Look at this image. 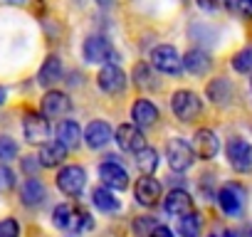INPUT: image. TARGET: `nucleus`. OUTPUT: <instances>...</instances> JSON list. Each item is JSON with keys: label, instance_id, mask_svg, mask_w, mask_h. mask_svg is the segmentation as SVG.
Here are the masks:
<instances>
[{"label": "nucleus", "instance_id": "nucleus-37", "mask_svg": "<svg viewBox=\"0 0 252 237\" xmlns=\"http://www.w3.org/2000/svg\"><path fill=\"white\" fill-rule=\"evenodd\" d=\"M195 3H198V8H203L205 13H213V10L220 8V0H195Z\"/></svg>", "mask_w": 252, "mask_h": 237}, {"label": "nucleus", "instance_id": "nucleus-24", "mask_svg": "<svg viewBox=\"0 0 252 237\" xmlns=\"http://www.w3.org/2000/svg\"><path fill=\"white\" fill-rule=\"evenodd\" d=\"M92 205L96 207V210H101V212H116L119 207H121V203H119V198L114 195V190H109V188H94L92 190Z\"/></svg>", "mask_w": 252, "mask_h": 237}, {"label": "nucleus", "instance_id": "nucleus-7", "mask_svg": "<svg viewBox=\"0 0 252 237\" xmlns=\"http://www.w3.org/2000/svg\"><path fill=\"white\" fill-rule=\"evenodd\" d=\"M50 121H47V116L37 114V111H28L25 118H23V134L30 144H47L50 139Z\"/></svg>", "mask_w": 252, "mask_h": 237}, {"label": "nucleus", "instance_id": "nucleus-8", "mask_svg": "<svg viewBox=\"0 0 252 237\" xmlns=\"http://www.w3.org/2000/svg\"><path fill=\"white\" fill-rule=\"evenodd\" d=\"M218 205L225 215L235 217L242 212V205H245V188L237 185V183H225L220 190H218Z\"/></svg>", "mask_w": 252, "mask_h": 237}, {"label": "nucleus", "instance_id": "nucleus-36", "mask_svg": "<svg viewBox=\"0 0 252 237\" xmlns=\"http://www.w3.org/2000/svg\"><path fill=\"white\" fill-rule=\"evenodd\" d=\"M23 168H25L28 178H37V176H35V171L40 168V161H37V156H28V158L23 161Z\"/></svg>", "mask_w": 252, "mask_h": 237}, {"label": "nucleus", "instance_id": "nucleus-32", "mask_svg": "<svg viewBox=\"0 0 252 237\" xmlns=\"http://www.w3.org/2000/svg\"><path fill=\"white\" fill-rule=\"evenodd\" d=\"M18 156V144L10 136H0V161H13Z\"/></svg>", "mask_w": 252, "mask_h": 237}, {"label": "nucleus", "instance_id": "nucleus-25", "mask_svg": "<svg viewBox=\"0 0 252 237\" xmlns=\"http://www.w3.org/2000/svg\"><path fill=\"white\" fill-rule=\"evenodd\" d=\"M136 168L144 173V176H151V173H156V168H158V151L156 148H149V146H144L141 151H136Z\"/></svg>", "mask_w": 252, "mask_h": 237}, {"label": "nucleus", "instance_id": "nucleus-26", "mask_svg": "<svg viewBox=\"0 0 252 237\" xmlns=\"http://www.w3.org/2000/svg\"><path fill=\"white\" fill-rule=\"evenodd\" d=\"M178 235L181 237H200V215L195 210L178 217Z\"/></svg>", "mask_w": 252, "mask_h": 237}, {"label": "nucleus", "instance_id": "nucleus-38", "mask_svg": "<svg viewBox=\"0 0 252 237\" xmlns=\"http://www.w3.org/2000/svg\"><path fill=\"white\" fill-rule=\"evenodd\" d=\"M149 237H173V230H168L166 225H156V227L149 232Z\"/></svg>", "mask_w": 252, "mask_h": 237}, {"label": "nucleus", "instance_id": "nucleus-2", "mask_svg": "<svg viewBox=\"0 0 252 237\" xmlns=\"http://www.w3.org/2000/svg\"><path fill=\"white\" fill-rule=\"evenodd\" d=\"M166 158H168L171 171L183 173V171H188V168L193 166L195 153H193V146H190L186 139L176 136V139H171V141L166 144Z\"/></svg>", "mask_w": 252, "mask_h": 237}, {"label": "nucleus", "instance_id": "nucleus-39", "mask_svg": "<svg viewBox=\"0 0 252 237\" xmlns=\"http://www.w3.org/2000/svg\"><path fill=\"white\" fill-rule=\"evenodd\" d=\"M210 237H235V235L232 232H213Z\"/></svg>", "mask_w": 252, "mask_h": 237}, {"label": "nucleus", "instance_id": "nucleus-6", "mask_svg": "<svg viewBox=\"0 0 252 237\" xmlns=\"http://www.w3.org/2000/svg\"><path fill=\"white\" fill-rule=\"evenodd\" d=\"M84 185H87V171L82 166H64L57 173V188L69 198H79Z\"/></svg>", "mask_w": 252, "mask_h": 237}, {"label": "nucleus", "instance_id": "nucleus-33", "mask_svg": "<svg viewBox=\"0 0 252 237\" xmlns=\"http://www.w3.org/2000/svg\"><path fill=\"white\" fill-rule=\"evenodd\" d=\"M154 227H156V220L149 217V215H141V217L134 220V232H136L139 237H149V232H151Z\"/></svg>", "mask_w": 252, "mask_h": 237}, {"label": "nucleus", "instance_id": "nucleus-3", "mask_svg": "<svg viewBox=\"0 0 252 237\" xmlns=\"http://www.w3.org/2000/svg\"><path fill=\"white\" fill-rule=\"evenodd\" d=\"M82 55L89 64H109L114 62V47L104 35H89L82 45Z\"/></svg>", "mask_w": 252, "mask_h": 237}, {"label": "nucleus", "instance_id": "nucleus-27", "mask_svg": "<svg viewBox=\"0 0 252 237\" xmlns=\"http://www.w3.org/2000/svg\"><path fill=\"white\" fill-rule=\"evenodd\" d=\"M72 212H74L72 205H67V203L57 205V207L52 210V225L60 227V230H69V227H72Z\"/></svg>", "mask_w": 252, "mask_h": 237}, {"label": "nucleus", "instance_id": "nucleus-9", "mask_svg": "<svg viewBox=\"0 0 252 237\" xmlns=\"http://www.w3.org/2000/svg\"><path fill=\"white\" fill-rule=\"evenodd\" d=\"M114 141H116V146L121 151H129V153H136V151H141L146 146V136H144V131L136 124H121L116 129Z\"/></svg>", "mask_w": 252, "mask_h": 237}, {"label": "nucleus", "instance_id": "nucleus-12", "mask_svg": "<svg viewBox=\"0 0 252 237\" xmlns=\"http://www.w3.org/2000/svg\"><path fill=\"white\" fill-rule=\"evenodd\" d=\"M69 111H72V99L64 91H57V89L45 91V96H42V116H47V118H62Z\"/></svg>", "mask_w": 252, "mask_h": 237}, {"label": "nucleus", "instance_id": "nucleus-22", "mask_svg": "<svg viewBox=\"0 0 252 237\" xmlns=\"http://www.w3.org/2000/svg\"><path fill=\"white\" fill-rule=\"evenodd\" d=\"M60 79H62V59H60L57 55H50V57L42 62L40 72H37V84L50 89V87H55Z\"/></svg>", "mask_w": 252, "mask_h": 237}, {"label": "nucleus", "instance_id": "nucleus-11", "mask_svg": "<svg viewBox=\"0 0 252 237\" xmlns=\"http://www.w3.org/2000/svg\"><path fill=\"white\" fill-rule=\"evenodd\" d=\"M96 84L106 94H121L126 89V74H124L121 67H116L114 62H109V64L101 67V72L96 77Z\"/></svg>", "mask_w": 252, "mask_h": 237}, {"label": "nucleus", "instance_id": "nucleus-35", "mask_svg": "<svg viewBox=\"0 0 252 237\" xmlns=\"http://www.w3.org/2000/svg\"><path fill=\"white\" fill-rule=\"evenodd\" d=\"M15 188V173L8 166H0V193H8Z\"/></svg>", "mask_w": 252, "mask_h": 237}, {"label": "nucleus", "instance_id": "nucleus-10", "mask_svg": "<svg viewBox=\"0 0 252 237\" xmlns=\"http://www.w3.org/2000/svg\"><path fill=\"white\" fill-rule=\"evenodd\" d=\"M193 153L203 161H213L220 151V139L213 129H198L195 136H193Z\"/></svg>", "mask_w": 252, "mask_h": 237}, {"label": "nucleus", "instance_id": "nucleus-41", "mask_svg": "<svg viewBox=\"0 0 252 237\" xmlns=\"http://www.w3.org/2000/svg\"><path fill=\"white\" fill-rule=\"evenodd\" d=\"M3 101H5V91H3V89H0V104H3Z\"/></svg>", "mask_w": 252, "mask_h": 237}, {"label": "nucleus", "instance_id": "nucleus-17", "mask_svg": "<svg viewBox=\"0 0 252 237\" xmlns=\"http://www.w3.org/2000/svg\"><path fill=\"white\" fill-rule=\"evenodd\" d=\"M181 62H183V69H186L188 74H195V77L208 74L210 67H213V59H210V55H208L205 50H188V52L181 57Z\"/></svg>", "mask_w": 252, "mask_h": 237}, {"label": "nucleus", "instance_id": "nucleus-40", "mask_svg": "<svg viewBox=\"0 0 252 237\" xmlns=\"http://www.w3.org/2000/svg\"><path fill=\"white\" fill-rule=\"evenodd\" d=\"M96 3H99V5H101V8H109V5H111V3H114V0H96Z\"/></svg>", "mask_w": 252, "mask_h": 237}, {"label": "nucleus", "instance_id": "nucleus-30", "mask_svg": "<svg viewBox=\"0 0 252 237\" xmlns=\"http://www.w3.org/2000/svg\"><path fill=\"white\" fill-rule=\"evenodd\" d=\"M94 227V220H92V215L84 210V207H74V212H72V227L69 230H74L77 235L79 232H84V230H92Z\"/></svg>", "mask_w": 252, "mask_h": 237}, {"label": "nucleus", "instance_id": "nucleus-15", "mask_svg": "<svg viewBox=\"0 0 252 237\" xmlns=\"http://www.w3.org/2000/svg\"><path fill=\"white\" fill-rule=\"evenodd\" d=\"M131 121L139 129H149L158 121V106L149 99H136L131 104Z\"/></svg>", "mask_w": 252, "mask_h": 237}, {"label": "nucleus", "instance_id": "nucleus-23", "mask_svg": "<svg viewBox=\"0 0 252 237\" xmlns=\"http://www.w3.org/2000/svg\"><path fill=\"white\" fill-rule=\"evenodd\" d=\"M64 158H67V148H64L60 141H47V144H42L40 156H37V161H40L42 168H57V166L64 163Z\"/></svg>", "mask_w": 252, "mask_h": 237}, {"label": "nucleus", "instance_id": "nucleus-16", "mask_svg": "<svg viewBox=\"0 0 252 237\" xmlns=\"http://www.w3.org/2000/svg\"><path fill=\"white\" fill-rule=\"evenodd\" d=\"M84 144L89 148H104L111 139H114V131L106 121H101V118H96V121H92L87 129H84Z\"/></svg>", "mask_w": 252, "mask_h": 237}, {"label": "nucleus", "instance_id": "nucleus-31", "mask_svg": "<svg viewBox=\"0 0 252 237\" xmlns=\"http://www.w3.org/2000/svg\"><path fill=\"white\" fill-rule=\"evenodd\" d=\"M225 5L232 15L242 20H252V0H225Z\"/></svg>", "mask_w": 252, "mask_h": 237}, {"label": "nucleus", "instance_id": "nucleus-43", "mask_svg": "<svg viewBox=\"0 0 252 237\" xmlns=\"http://www.w3.org/2000/svg\"><path fill=\"white\" fill-rule=\"evenodd\" d=\"M247 237H252V230H250V232H247Z\"/></svg>", "mask_w": 252, "mask_h": 237}, {"label": "nucleus", "instance_id": "nucleus-42", "mask_svg": "<svg viewBox=\"0 0 252 237\" xmlns=\"http://www.w3.org/2000/svg\"><path fill=\"white\" fill-rule=\"evenodd\" d=\"M10 3H23V0H10Z\"/></svg>", "mask_w": 252, "mask_h": 237}, {"label": "nucleus", "instance_id": "nucleus-21", "mask_svg": "<svg viewBox=\"0 0 252 237\" xmlns=\"http://www.w3.org/2000/svg\"><path fill=\"white\" fill-rule=\"evenodd\" d=\"M55 136L64 148H77L82 144V129H79L77 121H72V118H62L55 129Z\"/></svg>", "mask_w": 252, "mask_h": 237}, {"label": "nucleus", "instance_id": "nucleus-29", "mask_svg": "<svg viewBox=\"0 0 252 237\" xmlns=\"http://www.w3.org/2000/svg\"><path fill=\"white\" fill-rule=\"evenodd\" d=\"M134 84H136V87H141V89H154V87H156V82H154V74H151V67H149V64L139 62V64L134 67Z\"/></svg>", "mask_w": 252, "mask_h": 237}, {"label": "nucleus", "instance_id": "nucleus-28", "mask_svg": "<svg viewBox=\"0 0 252 237\" xmlns=\"http://www.w3.org/2000/svg\"><path fill=\"white\" fill-rule=\"evenodd\" d=\"M232 69L237 74H252V47H245L240 52H235L232 57Z\"/></svg>", "mask_w": 252, "mask_h": 237}, {"label": "nucleus", "instance_id": "nucleus-13", "mask_svg": "<svg viewBox=\"0 0 252 237\" xmlns=\"http://www.w3.org/2000/svg\"><path fill=\"white\" fill-rule=\"evenodd\" d=\"M99 178H101L104 188H109V190H124L129 185V173L116 161H104L99 166Z\"/></svg>", "mask_w": 252, "mask_h": 237}, {"label": "nucleus", "instance_id": "nucleus-4", "mask_svg": "<svg viewBox=\"0 0 252 237\" xmlns=\"http://www.w3.org/2000/svg\"><path fill=\"white\" fill-rule=\"evenodd\" d=\"M151 67L163 72V74H181L183 69V62H181V55L173 45H156L151 50Z\"/></svg>", "mask_w": 252, "mask_h": 237}, {"label": "nucleus", "instance_id": "nucleus-14", "mask_svg": "<svg viewBox=\"0 0 252 237\" xmlns=\"http://www.w3.org/2000/svg\"><path fill=\"white\" fill-rule=\"evenodd\" d=\"M134 198L139 205L144 207H154L158 200H161V183L151 176H144L136 180V188H134Z\"/></svg>", "mask_w": 252, "mask_h": 237}, {"label": "nucleus", "instance_id": "nucleus-1", "mask_svg": "<svg viewBox=\"0 0 252 237\" xmlns=\"http://www.w3.org/2000/svg\"><path fill=\"white\" fill-rule=\"evenodd\" d=\"M171 109H173V114H176L178 121L188 124V121H193L195 116H200L203 101H200V96H198L195 91H190V89H178V91L171 96Z\"/></svg>", "mask_w": 252, "mask_h": 237}, {"label": "nucleus", "instance_id": "nucleus-5", "mask_svg": "<svg viewBox=\"0 0 252 237\" xmlns=\"http://www.w3.org/2000/svg\"><path fill=\"white\" fill-rule=\"evenodd\" d=\"M225 153H227V163L237 173H252V144H247L245 139L235 136V139L227 141Z\"/></svg>", "mask_w": 252, "mask_h": 237}, {"label": "nucleus", "instance_id": "nucleus-19", "mask_svg": "<svg viewBox=\"0 0 252 237\" xmlns=\"http://www.w3.org/2000/svg\"><path fill=\"white\" fill-rule=\"evenodd\" d=\"M163 207H166V212H168L171 217H181V215H186V212H193V198H190L183 188H176V190H171V193L166 195Z\"/></svg>", "mask_w": 252, "mask_h": 237}, {"label": "nucleus", "instance_id": "nucleus-20", "mask_svg": "<svg viewBox=\"0 0 252 237\" xmlns=\"http://www.w3.org/2000/svg\"><path fill=\"white\" fill-rule=\"evenodd\" d=\"M45 198H47V190H45V183H42V180L28 178V180L20 185V200H23V205L37 207V205L45 203Z\"/></svg>", "mask_w": 252, "mask_h": 237}, {"label": "nucleus", "instance_id": "nucleus-34", "mask_svg": "<svg viewBox=\"0 0 252 237\" xmlns=\"http://www.w3.org/2000/svg\"><path fill=\"white\" fill-rule=\"evenodd\" d=\"M0 237H20V225L15 217L0 220Z\"/></svg>", "mask_w": 252, "mask_h": 237}, {"label": "nucleus", "instance_id": "nucleus-18", "mask_svg": "<svg viewBox=\"0 0 252 237\" xmlns=\"http://www.w3.org/2000/svg\"><path fill=\"white\" fill-rule=\"evenodd\" d=\"M205 94H208V99H210L213 104H218V106H227L230 99H232V94H235V87H232L230 79H225V77H215V79L208 82Z\"/></svg>", "mask_w": 252, "mask_h": 237}]
</instances>
